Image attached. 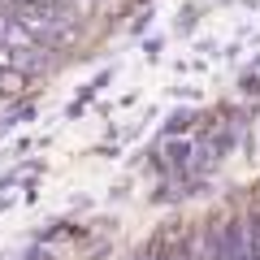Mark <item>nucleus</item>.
<instances>
[{
	"label": "nucleus",
	"instance_id": "f257e3e1",
	"mask_svg": "<svg viewBox=\"0 0 260 260\" xmlns=\"http://www.w3.org/2000/svg\"><path fill=\"white\" fill-rule=\"evenodd\" d=\"M213 260H247V225L239 217L213 225Z\"/></svg>",
	"mask_w": 260,
	"mask_h": 260
}]
</instances>
